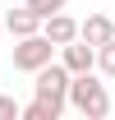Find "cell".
<instances>
[{"instance_id": "cell-1", "label": "cell", "mask_w": 115, "mask_h": 120, "mask_svg": "<svg viewBox=\"0 0 115 120\" xmlns=\"http://www.w3.org/2000/svg\"><path fill=\"white\" fill-rule=\"evenodd\" d=\"M65 106H74V111L87 116V120H106L111 116V92H106V83H101L92 69H83V74H69Z\"/></svg>"}, {"instance_id": "cell-2", "label": "cell", "mask_w": 115, "mask_h": 120, "mask_svg": "<svg viewBox=\"0 0 115 120\" xmlns=\"http://www.w3.org/2000/svg\"><path fill=\"white\" fill-rule=\"evenodd\" d=\"M65 88H69V69L60 60H46L42 69H32V97L51 102L55 111H65Z\"/></svg>"}, {"instance_id": "cell-3", "label": "cell", "mask_w": 115, "mask_h": 120, "mask_svg": "<svg viewBox=\"0 0 115 120\" xmlns=\"http://www.w3.org/2000/svg\"><path fill=\"white\" fill-rule=\"evenodd\" d=\"M46 60H55V46L46 42L42 32H28V37H18V46H14V69L32 74V69H42Z\"/></svg>"}, {"instance_id": "cell-4", "label": "cell", "mask_w": 115, "mask_h": 120, "mask_svg": "<svg viewBox=\"0 0 115 120\" xmlns=\"http://www.w3.org/2000/svg\"><path fill=\"white\" fill-rule=\"evenodd\" d=\"M42 37H46L51 46H65V42H74V37H78V19H69L65 9L46 14V19H42Z\"/></svg>"}, {"instance_id": "cell-5", "label": "cell", "mask_w": 115, "mask_h": 120, "mask_svg": "<svg viewBox=\"0 0 115 120\" xmlns=\"http://www.w3.org/2000/svg\"><path fill=\"white\" fill-rule=\"evenodd\" d=\"M55 51H60V65H65L69 74H83V69H92V46H87L83 37H74V42L55 46Z\"/></svg>"}, {"instance_id": "cell-6", "label": "cell", "mask_w": 115, "mask_h": 120, "mask_svg": "<svg viewBox=\"0 0 115 120\" xmlns=\"http://www.w3.org/2000/svg\"><path fill=\"white\" fill-rule=\"evenodd\" d=\"M0 28H5V32H14V42H18V37H28V32H42V19L32 14L28 5H18V9H9V14L0 19Z\"/></svg>"}, {"instance_id": "cell-7", "label": "cell", "mask_w": 115, "mask_h": 120, "mask_svg": "<svg viewBox=\"0 0 115 120\" xmlns=\"http://www.w3.org/2000/svg\"><path fill=\"white\" fill-rule=\"evenodd\" d=\"M78 37H83L87 46H101V42H111V19H106V14H87L83 23H78Z\"/></svg>"}, {"instance_id": "cell-8", "label": "cell", "mask_w": 115, "mask_h": 120, "mask_svg": "<svg viewBox=\"0 0 115 120\" xmlns=\"http://www.w3.org/2000/svg\"><path fill=\"white\" fill-rule=\"evenodd\" d=\"M92 69H101L106 79H115V37L101 42V46H92Z\"/></svg>"}, {"instance_id": "cell-9", "label": "cell", "mask_w": 115, "mask_h": 120, "mask_svg": "<svg viewBox=\"0 0 115 120\" xmlns=\"http://www.w3.org/2000/svg\"><path fill=\"white\" fill-rule=\"evenodd\" d=\"M18 116H23V120H60L65 111H55V106H51V102H42V97H32L28 106H18Z\"/></svg>"}, {"instance_id": "cell-10", "label": "cell", "mask_w": 115, "mask_h": 120, "mask_svg": "<svg viewBox=\"0 0 115 120\" xmlns=\"http://www.w3.org/2000/svg\"><path fill=\"white\" fill-rule=\"evenodd\" d=\"M23 5H28V9H32L37 19H46V14H55V9H65L69 0H23Z\"/></svg>"}, {"instance_id": "cell-11", "label": "cell", "mask_w": 115, "mask_h": 120, "mask_svg": "<svg viewBox=\"0 0 115 120\" xmlns=\"http://www.w3.org/2000/svg\"><path fill=\"white\" fill-rule=\"evenodd\" d=\"M0 120H18V102L5 97V92H0Z\"/></svg>"}, {"instance_id": "cell-12", "label": "cell", "mask_w": 115, "mask_h": 120, "mask_svg": "<svg viewBox=\"0 0 115 120\" xmlns=\"http://www.w3.org/2000/svg\"><path fill=\"white\" fill-rule=\"evenodd\" d=\"M111 37H115V23H111Z\"/></svg>"}, {"instance_id": "cell-13", "label": "cell", "mask_w": 115, "mask_h": 120, "mask_svg": "<svg viewBox=\"0 0 115 120\" xmlns=\"http://www.w3.org/2000/svg\"><path fill=\"white\" fill-rule=\"evenodd\" d=\"M0 32H5V28H0Z\"/></svg>"}]
</instances>
